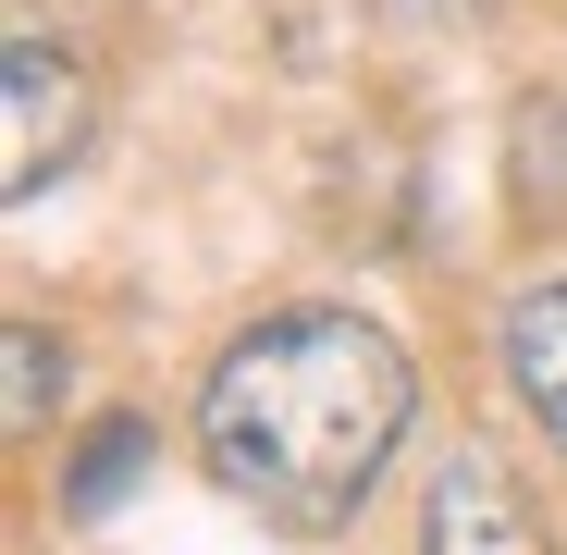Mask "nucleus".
<instances>
[{
	"label": "nucleus",
	"mask_w": 567,
	"mask_h": 555,
	"mask_svg": "<svg viewBox=\"0 0 567 555\" xmlns=\"http://www.w3.org/2000/svg\"><path fill=\"white\" fill-rule=\"evenodd\" d=\"M148 456H161V432H148V420H100V432L74 444V470H62V506H74V518H112V506L136 494Z\"/></svg>",
	"instance_id": "39448f33"
},
{
	"label": "nucleus",
	"mask_w": 567,
	"mask_h": 555,
	"mask_svg": "<svg viewBox=\"0 0 567 555\" xmlns=\"http://www.w3.org/2000/svg\"><path fill=\"white\" fill-rule=\"evenodd\" d=\"M420 555H543V518H530V494L506 482V456H494V444H456L444 470H432Z\"/></svg>",
	"instance_id": "7ed1b4c3"
},
{
	"label": "nucleus",
	"mask_w": 567,
	"mask_h": 555,
	"mask_svg": "<svg viewBox=\"0 0 567 555\" xmlns=\"http://www.w3.org/2000/svg\"><path fill=\"white\" fill-rule=\"evenodd\" d=\"M0 346H13V432H50V408H62V383H74L62 333H50V321H13Z\"/></svg>",
	"instance_id": "423d86ee"
},
{
	"label": "nucleus",
	"mask_w": 567,
	"mask_h": 555,
	"mask_svg": "<svg viewBox=\"0 0 567 555\" xmlns=\"http://www.w3.org/2000/svg\"><path fill=\"white\" fill-rule=\"evenodd\" d=\"M420 420V370L370 309H271L198 383V470L271 531H346Z\"/></svg>",
	"instance_id": "f257e3e1"
},
{
	"label": "nucleus",
	"mask_w": 567,
	"mask_h": 555,
	"mask_svg": "<svg viewBox=\"0 0 567 555\" xmlns=\"http://www.w3.org/2000/svg\"><path fill=\"white\" fill-rule=\"evenodd\" d=\"M0 100H13V161H0V185L38 198V185L86 148V74H74L38 25H13V50H0Z\"/></svg>",
	"instance_id": "f03ea898"
},
{
	"label": "nucleus",
	"mask_w": 567,
	"mask_h": 555,
	"mask_svg": "<svg viewBox=\"0 0 567 555\" xmlns=\"http://www.w3.org/2000/svg\"><path fill=\"white\" fill-rule=\"evenodd\" d=\"M506 383H518V408L567 444V271L506 297Z\"/></svg>",
	"instance_id": "20e7f679"
}]
</instances>
